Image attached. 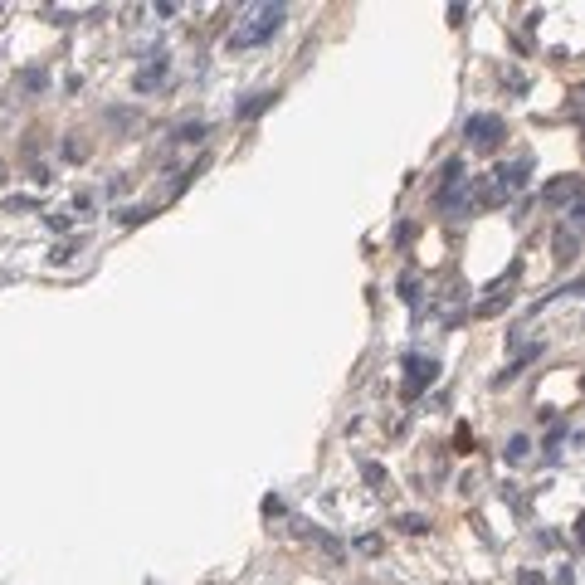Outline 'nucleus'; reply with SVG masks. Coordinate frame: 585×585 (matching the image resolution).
<instances>
[{
  "mask_svg": "<svg viewBox=\"0 0 585 585\" xmlns=\"http://www.w3.org/2000/svg\"><path fill=\"white\" fill-rule=\"evenodd\" d=\"M575 542H580V547H585V517H580V531H575Z\"/></svg>",
  "mask_w": 585,
  "mask_h": 585,
  "instance_id": "obj_16",
  "label": "nucleus"
},
{
  "mask_svg": "<svg viewBox=\"0 0 585 585\" xmlns=\"http://www.w3.org/2000/svg\"><path fill=\"white\" fill-rule=\"evenodd\" d=\"M283 20H288V5H254V10L244 15V25L230 34V49H249V44H263L269 34H278V30H283Z\"/></svg>",
  "mask_w": 585,
  "mask_h": 585,
  "instance_id": "obj_1",
  "label": "nucleus"
},
{
  "mask_svg": "<svg viewBox=\"0 0 585 585\" xmlns=\"http://www.w3.org/2000/svg\"><path fill=\"white\" fill-rule=\"evenodd\" d=\"M527 449H531V444H527V439L517 434V439L507 444V463H522V459H527Z\"/></svg>",
  "mask_w": 585,
  "mask_h": 585,
  "instance_id": "obj_11",
  "label": "nucleus"
},
{
  "mask_svg": "<svg viewBox=\"0 0 585 585\" xmlns=\"http://www.w3.org/2000/svg\"><path fill=\"white\" fill-rule=\"evenodd\" d=\"M166 83V54H151V64L137 74V93H151V88H162Z\"/></svg>",
  "mask_w": 585,
  "mask_h": 585,
  "instance_id": "obj_5",
  "label": "nucleus"
},
{
  "mask_svg": "<svg viewBox=\"0 0 585 585\" xmlns=\"http://www.w3.org/2000/svg\"><path fill=\"white\" fill-rule=\"evenodd\" d=\"M566 195H580V181H556V186H547V200H566Z\"/></svg>",
  "mask_w": 585,
  "mask_h": 585,
  "instance_id": "obj_7",
  "label": "nucleus"
},
{
  "mask_svg": "<svg viewBox=\"0 0 585 585\" xmlns=\"http://www.w3.org/2000/svg\"><path fill=\"white\" fill-rule=\"evenodd\" d=\"M44 83H49V78H44L39 69H30V74H20V88H30V93H39Z\"/></svg>",
  "mask_w": 585,
  "mask_h": 585,
  "instance_id": "obj_10",
  "label": "nucleus"
},
{
  "mask_svg": "<svg viewBox=\"0 0 585 585\" xmlns=\"http://www.w3.org/2000/svg\"><path fill=\"white\" fill-rule=\"evenodd\" d=\"M400 298H405V302H410V307H419V283H415V278H410V274H405V278H400Z\"/></svg>",
  "mask_w": 585,
  "mask_h": 585,
  "instance_id": "obj_9",
  "label": "nucleus"
},
{
  "mask_svg": "<svg viewBox=\"0 0 585 585\" xmlns=\"http://www.w3.org/2000/svg\"><path fill=\"white\" fill-rule=\"evenodd\" d=\"M205 137V122H186V127H176V142H200Z\"/></svg>",
  "mask_w": 585,
  "mask_h": 585,
  "instance_id": "obj_8",
  "label": "nucleus"
},
{
  "mask_svg": "<svg viewBox=\"0 0 585 585\" xmlns=\"http://www.w3.org/2000/svg\"><path fill=\"white\" fill-rule=\"evenodd\" d=\"M571 220H575V225H585V195H580V205L571 210Z\"/></svg>",
  "mask_w": 585,
  "mask_h": 585,
  "instance_id": "obj_14",
  "label": "nucleus"
},
{
  "mask_svg": "<svg viewBox=\"0 0 585 585\" xmlns=\"http://www.w3.org/2000/svg\"><path fill=\"white\" fill-rule=\"evenodd\" d=\"M463 132H468V142H473V146H498L507 127H503V118H493V113H478V118H468V127H463Z\"/></svg>",
  "mask_w": 585,
  "mask_h": 585,
  "instance_id": "obj_3",
  "label": "nucleus"
},
{
  "mask_svg": "<svg viewBox=\"0 0 585 585\" xmlns=\"http://www.w3.org/2000/svg\"><path fill=\"white\" fill-rule=\"evenodd\" d=\"M522 585H542V575L537 571H522Z\"/></svg>",
  "mask_w": 585,
  "mask_h": 585,
  "instance_id": "obj_15",
  "label": "nucleus"
},
{
  "mask_svg": "<svg viewBox=\"0 0 585 585\" xmlns=\"http://www.w3.org/2000/svg\"><path fill=\"white\" fill-rule=\"evenodd\" d=\"M400 531H410V537H419V531H424V517H400Z\"/></svg>",
  "mask_w": 585,
  "mask_h": 585,
  "instance_id": "obj_13",
  "label": "nucleus"
},
{
  "mask_svg": "<svg viewBox=\"0 0 585 585\" xmlns=\"http://www.w3.org/2000/svg\"><path fill=\"white\" fill-rule=\"evenodd\" d=\"M269 102H274V93H258V98H244V102H239V118H254V113H263V108H269Z\"/></svg>",
  "mask_w": 585,
  "mask_h": 585,
  "instance_id": "obj_6",
  "label": "nucleus"
},
{
  "mask_svg": "<svg viewBox=\"0 0 585 585\" xmlns=\"http://www.w3.org/2000/svg\"><path fill=\"white\" fill-rule=\"evenodd\" d=\"M400 366H405V395H410V400L439 376V361H434V356H419V351H405Z\"/></svg>",
  "mask_w": 585,
  "mask_h": 585,
  "instance_id": "obj_2",
  "label": "nucleus"
},
{
  "mask_svg": "<svg viewBox=\"0 0 585 585\" xmlns=\"http://www.w3.org/2000/svg\"><path fill=\"white\" fill-rule=\"evenodd\" d=\"M493 181H498V190H503V195L522 190V186L531 181V156H517V162H503V166L493 171Z\"/></svg>",
  "mask_w": 585,
  "mask_h": 585,
  "instance_id": "obj_4",
  "label": "nucleus"
},
{
  "mask_svg": "<svg viewBox=\"0 0 585 585\" xmlns=\"http://www.w3.org/2000/svg\"><path fill=\"white\" fill-rule=\"evenodd\" d=\"M556 254L561 258H575V234H556Z\"/></svg>",
  "mask_w": 585,
  "mask_h": 585,
  "instance_id": "obj_12",
  "label": "nucleus"
}]
</instances>
